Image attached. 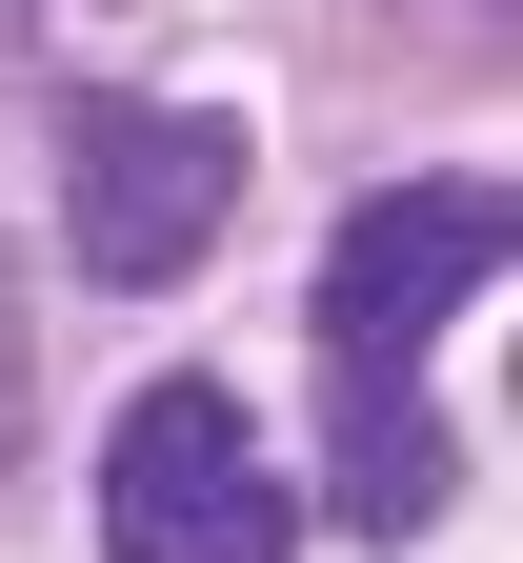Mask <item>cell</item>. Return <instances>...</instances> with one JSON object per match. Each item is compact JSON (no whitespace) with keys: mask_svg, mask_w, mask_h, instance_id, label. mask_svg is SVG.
Masks as SVG:
<instances>
[{"mask_svg":"<svg viewBox=\"0 0 523 563\" xmlns=\"http://www.w3.org/2000/svg\"><path fill=\"white\" fill-rule=\"evenodd\" d=\"M221 222H242V121L221 101H121V81L61 101V242H81V282L162 302V282L221 262Z\"/></svg>","mask_w":523,"mask_h":563,"instance_id":"2","label":"cell"},{"mask_svg":"<svg viewBox=\"0 0 523 563\" xmlns=\"http://www.w3.org/2000/svg\"><path fill=\"white\" fill-rule=\"evenodd\" d=\"M282 543H303V504L221 383H141L101 422V563H282Z\"/></svg>","mask_w":523,"mask_h":563,"instance_id":"3","label":"cell"},{"mask_svg":"<svg viewBox=\"0 0 523 563\" xmlns=\"http://www.w3.org/2000/svg\"><path fill=\"white\" fill-rule=\"evenodd\" d=\"M21 422H41V322H21V262H0V463H21Z\"/></svg>","mask_w":523,"mask_h":563,"instance_id":"4","label":"cell"},{"mask_svg":"<svg viewBox=\"0 0 523 563\" xmlns=\"http://www.w3.org/2000/svg\"><path fill=\"white\" fill-rule=\"evenodd\" d=\"M503 181H383L362 222L323 242V402H342V523L362 543H423L443 523V422H423V342L503 282Z\"/></svg>","mask_w":523,"mask_h":563,"instance_id":"1","label":"cell"}]
</instances>
